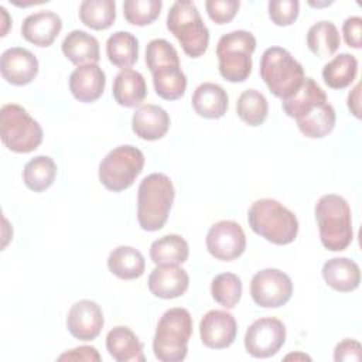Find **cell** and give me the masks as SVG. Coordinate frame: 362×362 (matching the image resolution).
Segmentation results:
<instances>
[{
  "mask_svg": "<svg viewBox=\"0 0 362 362\" xmlns=\"http://www.w3.org/2000/svg\"><path fill=\"white\" fill-rule=\"evenodd\" d=\"M146 64L153 75L154 90L161 99L177 100L184 96L187 76L171 42L164 38L151 40L146 47Z\"/></svg>",
  "mask_w": 362,
  "mask_h": 362,
  "instance_id": "6da1fadb",
  "label": "cell"
},
{
  "mask_svg": "<svg viewBox=\"0 0 362 362\" xmlns=\"http://www.w3.org/2000/svg\"><path fill=\"white\" fill-rule=\"evenodd\" d=\"M175 189L168 175L153 173L144 177L137 189V221L143 230H160L168 219Z\"/></svg>",
  "mask_w": 362,
  "mask_h": 362,
  "instance_id": "7a4b0ae2",
  "label": "cell"
},
{
  "mask_svg": "<svg viewBox=\"0 0 362 362\" xmlns=\"http://www.w3.org/2000/svg\"><path fill=\"white\" fill-rule=\"evenodd\" d=\"M320 240L327 250L342 252L352 239V214L346 199L337 194L322 195L314 208Z\"/></svg>",
  "mask_w": 362,
  "mask_h": 362,
  "instance_id": "3957f363",
  "label": "cell"
},
{
  "mask_svg": "<svg viewBox=\"0 0 362 362\" xmlns=\"http://www.w3.org/2000/svg\"><path fill=\"white\" fill-rule=\"evenodd\" d=\"M247 223L255 233L274 245H288L298 233L294 212L273 198L255 201L247 211Z\"/></svg>",
  "mask_w": 362,
  "mask_h": 362,
  "instance_id": "277c9868",
  "label": "cell"
},
{
  "mask_svg": "<svg viewBox=\"0 0 362 362\" xmlns=\"http://www.w3.org/2000/svg\"><path fill=\"white\" fill-rule=\"evenodd\" d=\"M192 335V317L188 310L174 307L167 310L158 320L153 352L161 362H181L188 354V341Z\"/></svg>",
  "mask_w": 362,
  "mask_h": 362,
  "instance_id": "5b68a950",
  "label": "cell"
},
{
  "mask_svg": "<svg viewBox=\"0 0 362 362\" xmlns=\"http://www.w3.org/2000/svg\"><path fill=\"white\" fill-rule=\"evenodd\" d=\"M259 72L269 90L281 100L293 96L305 79L303 65L281 47H270L262 54Z\"/></svg>",
  "mask_w": 362,
  "mask_h": 362,
  "instance_id": "8992f818",
  "label": "cell"
},
{
  "mask_svg": "<svg viewBox=\"0 0 362 362\" xmlns=\"http://www.w3.org/2000/svg\"><path fill=\"white\" fill-rule=\"evenodd\" d=\"M167 28L188 57L198 58L205 54L209 44V30L192 1L173 3L167 14Z\"/></svg>",
  "mask_w": 362,
  "mask_h": 362,
  "instance_id": "52a82bcc",
  "label": "cell"
},
{
  "mask_svg": "<svg viewBox=\"0 0 362 362\" xmlns=\"http://www.w3.org/2000/svg\"><path fill=\"white\" fill-rule=\"evenodd\" d=\"M256 49V38L245 30L223 34L216 44L219 74L229 82H243L252 72V54Z\"/></svg>",
  "mask_w": 362,
  "mask_h": 362,
  "instance_id": "ba28073f",
  "label": "cell"
},
{
  "mask_svg": "<svg viewBox=\"0 0 362 362\" xmlns=\"http://www.w3.org/2000/svg\"><path fill=\"white\" fill-rule=\"evenodd\" d=\"M40 123L20 105L7 103L0 109V137L3 144L14 153H30L42 143Z\"/></svg>",
  "mask_w": 362,
  "mask_h": 362,
  "instance_id": "9c48e42d",
  "label": "cell"
},
{
  "mask_svg": "<svg viewBox=\"0 0 362 362\" xmlns=\"http://www.w3.org/2000/svg\"><path fill=\"white\" fill-rule=\"evenodd\" d=\"M144 167V154L140 148L123 144L110 150L99 164V181L113 192L127 189Z\"/></svg>",
  "mask_w": 362,
  "mask_h": 362,
  "instance_id": "30bf717a",
  "label": "cell"
},
{
  "mask_svg": "<svg viewBox=\"0 0 362 362\" xmlns=\"http://www.w3.org/2000/svg\"><path fill=\"white\" fill-rule=\"evenodd\" d=\"M293 294V281L279 269H263L250 281V296L263 308H279L284 305Z\"/></svg>",
  "mask_w": 362,
  "mask_h": 362,
  "instance_id": "8fae6325",
  "label": "cell"
},
{
  "mask_svg": "<svg viewBox=\"0 0 362 362\" xmlns=\"http://www.w3.org/2000/svg\"><path fill=\"white\" fill-rule=\"evenodd\" d=\"M286 342V327L274 317H263L250 324L245 334V349L255 358L276 355Z\"/></svg>",
  "mask_w": 362,
  "mask_h": 362,
  "instance_id": "7c38bea8",
  "label": "cell"
},
{
  "mask_svg": "<svg viewBox=\"0 0 362 362\" xmlns=\"http://www.w3.org/2000/svg\"><path fill=\"white\" fill-rule=\"evenodd\" d=\"M206 249L218 260L230 262L238 259L246 249V236L242 226L235 221L214 223L205 238Z\"/></svg>",
  "mask_w": 362,
  "mask_h": 362,
  "instance_id": "4fadbf2b",
  "label": "cell"
},
{
  "mask_svg": "<svg viewBox=\"0 0 362 362\" xmlns=\"http://www.w3.org/2000/svg\"><path fill=\"white\" fill-rule=\"evenodd\" d=\"M238 334L235 317L225 310L208 311L199 322V337L202 344L211 349H225L230 346Z\"/></svg>",
  "mask_w": 362,
  "mask_h": 362,
  "instance_id": "5bb4252c",
  "label": "cell"
},
{
  "mask_svg": "<svg viewBox=\"0 0 362 362\" xmlns=\"http://www.w3.org/2000/svg\"><path fill=\"white\" fill-rule=\"evenodd\" d=\"M103 324L100 305L86 298L76 301L66 315V328L79 341H93L100 334Z\"/></svg>",
  "mask_w": 362,
  "mask_h": 362,
  "instance_id": "9a60e30c",
  "label": "cell"
},
{
  "mask_svg": "<svg viewBox=\"0 0 362 362\" xmlns=\"http://www.w3.org/2000/svg\"><path fill=\"white\" fill-rule=\"evenodd\" d=\"M37 57L23 47L7 48L0 58V72L6 82L24 86L34 81L38 74Z\"/></svg>",
  "mask_w": 362,
  "mask_h": 362,
  "instance_id": "2e32d148",
  "label": "cell"
},
{
  "mask_svg": "<svg viewBox=\"0 0 362 362\" xmlns=\"http://www.w3.org/2000/svg\"><path fill=\"white\" fill-rule=\"evenodd\" d=\"M148 290L153 296L164 300H171L181 297L188 286V273L175 264H161L156 266L147 280Z\"/></svg>",
  "mask_w": 362,
  "mask_h": 362,
  "instance_id": "e0dca14e",
  "label": "cell"
},
{
  "mask_svg": "<svg viewBox=\"0 0 362 362\" xmlns=\"http://www.w3.org/2000/svg\"><path fill=\"white\" fill-rule=\"evenodd\" d=\"M62 30L61 17L49 10L27 16L21 24V35L37 47H49Z\"/></svg>",
  "mask_w": 362,
  "mask_h": 362,
  "instance_id": "ac0fdd59",
  "label": "cell"
},
{
  "mask_svg": "<svg viewBox=\"0 0 362 362\" xmlns=\"http://www.w3.org/2000/svg\"><path fill=\"white\" fill-rule=\"evenodd\" d=\"M105 85L106 75L98 64L79 65L69 76V90L82 103H90L99 99L105 90Z\"/></svg>",
  "mask_w": 362,
  "mask_h": 362,
  "instance_id": "d6986e66",
  "label": "cell"
},
{
  "mask_svg": "<svg viewBox=\"0 0 362 362\" xmlns=\"http://www.w3.org/2000/svg\"><path fill=\"white\" fill-rule=\"evenodd\" d=\"M170 124L171 120L167 110L151 103L137 107L132 117V130L137 137L148 141L164 137Z\"/></svg>",
  "mask_w": 362,
  "mask_h": 362,
  "instance_id": "ffe728a7",
  "label": "cell"
},
{
  "mask_svg": "<svg viewBox=\"0 0 362 362\" xmlns=\"http://www.w3.org/2000/svg\"><path fill=\"white\" fill-rule=\"evenodd\" d=\"M106 349L116 362H144L143 344L137 335L124 325L113 327L106 335Z\"/></svg>",
  "mask_w": 362,
  "mask_h": 362,
  "instance_id": "44dd1931",
  "label": "cell"
},
{
  "mask_svg": "<svg viewBox=\"0 0 362 362\" xmlns=\"http://www.w3.org/2000/svg\"><path fill=\"white\" fill-rule=\"evenodd\" d=\"M191 103L198 116L205 119H219L228 110L229 98L221 85L204 82L195 88Z\"/></svg>",
  "mask_w": 362,
  "mask_h": 362,
  "instance_id": "7402d4cb",
  "label": "cell"
},
{
  "mask_svg": "<svg viewBox=\"0 0 362 362\" xmlns=\"http://www.w3.org/2000/svg\"><path fill=\"white\" fill-rule=\"evenodd\" d=\"M325 283L341 293H349L359 287L361 269L356 262L348 257H332L322 264Z\"/></svg>",
  "mask_w": 362,
  "mask_h": 362,
  "instance_id": "603a6c76",
  "label": "cell"
},
{
  "mask_svg": "<svg viewBox=\"0 0 362 362\" xmlns=\"http://www.w3.org/2000/svg\"><path fill=\"white\" fill-rule=\"evenodd\" d=\"M112 95L120 106L136 107L141 105L147 96V85L144 76L132 68L120 69L115 76Z\"/></svg>",
  "mask_w": 362,
  "mask_h": 362,
  "instance_id": "cb8c5ba5",
  "label": "cell"
},
{
  "mask_svg": "<svg viewBox=\"0 0 362 362\" xmlns=\"http://www.w3.org/2000/svg\"><path fill=\"white\" fill-rule=\"evenodd\" d=\"M64 55L75 65L98 64L100 59L99 41L82 30H72L61 44Z\"/></svg>",
  "mask_w": 362,
  "mask_h": 362,
  "instance_id": "d4e9b609",
  "label": "cell"
},
{
  "mask_svg": "<svg viewBox=\"0 0 362 362\" xmlns=\"http://www.w3.org/2000/svg\"><path fill=\"white\" fill-rule=\"evenodd\" d=\"M325 102L327 95L322 88L313 78H305L293 96L281 100V107L288 117L297 120Z\"/></svg>",
  "mask_w": 362,
  "mask_h": 362,
  "instance_id": "484cf974",
  "label": "cell"
},
{
  "mask_svg": "<svg viewBox=\"0 0 362 362\" xmlns=\"http://www.w3.org/2000/svg\"><path fill=\"white\" fill-rule=\"evenodd\" d=\"M107 267L112 274L122 280H133L143 276L146 260L140 250L133 246H117L107 256Z\"/></svg>",
  "mask_w": 362,
  "mask_h": 362,
  "instance_id": "4316f807",
  "label": "cell"
},
{
  "mask_svg": "<svg viewBox=\"0 0 362 362\" xmlns=\"http://www.w3.org/2000/svg\"><path fill=\"white\" fill-rule=\"evenodd\" d=\"M189 247L187 240L177 233H170L156 239L150 246V257L156 266L182 264L187 262Z\"/></svg>",
  "mask_w": 362,
  "mask_h": 362,
  "instance_id": "83f0119b",
  "label": "cell"
},
{
  "mask_svg": "<svg viewBox=\"0 0 362 362\" xmlns=\"http://www.w3.org/2000/svg\"><path fill=\"white\" fill-rule=\"evenodd\" d=\"M106 55L117 68H129L139 58V41L129 31H116L106 41Z\"/></svg>",
  "mask_w": 362,
  "mask_h": 362,
  "instance_id": "f1b7e54d",
  "label": "cell"
},
{
  "mask_svg": "<svg viewBox=\"0 0 362 362\" xmlns=\"http://www.w3.org/2000/svg\"><path fill=\"white\" fill-rule=\"evenodd\" d=\"M298 130L308 139H322L335 127V110L328 102L314 107L311 112L297 119Z\"/></svg>",
  "mask_w": 362,
  "mask_h": 362,
  "instance_id": "f546056e",
  "label": "cell"
},
{
  "mask_svg": "<svg viewBox=\"0 0 362 362\" xmlns=\"http://www.w3.org/2000/svg\"><path fill=\"white\" fill-rule=\"evenodd\" d=\"M358 74V59L346 52H342L328 61L322 68V79L332 89H344L349 86Z\"/></svg>",
  "mask_w": 362,
  "mask_h": 362,
  "instance_id": "4dcf8cb0",
  "label": "cell"
},
{
  "mask_svg": "<svg viewBox=\"0 0 362 362\" xmlns=\"http://www.w3.org/2000/svg\"><path fill=\"white\" fill-rule=\"evenodd\" d=\"M341 44L338 28L331 21H318L308 28L307 47L318 58L331 57Z\"/></svg>",
  "mask_w": 362,
  "mask_h": 362,
  "instance_id": "1f68e13d",
  "label": "cell"
},
{
  "mask_svg": "<svg viewBox=\"0 0 362 362\" xmlns=\"http://www.w3.org/2000/svg\"><path fill=\"white\" fill-rule=\"evenodd\" d=\"M57 164L48 156H35L23 170V181L25 187L34 192L48 189L57 177Z\"/></svg>",
  "mask_w": 362,
  "mask_h": 362,
  "instance_id": "d6a6232c",
  "label": "cell"
},
{
  "mask_svg": "<svg viewBox=\"0 0 362 362\" xmlns=\"http://www.w3.org/2000/svg\"><path fill=\"white\" fill-rule=\"evenodd\" d=\"M79 18L92 30H106L116 18V3L113 0H83L79 4Z\"/></svg>",
  "mask_w": 362,
  "mask_h": 362,
  "instance_id": "836d02e7",
  "label": "cell"
},
{
  "mask_svg": "<svg viewBox=\"0 0 362 362\" xmlns=\"http://www.w3.org/2000/svg\"><path fill=\"white\" fill-rule=\"evenodd\" d=\"M236 113L246 124L252 127L260 126L269 113L267 99L256 89H246L238 98Z\"/></svg>",
  "mask_w": 362,
  "mask_h": 362,
  "instance_id": "e575fe53",
  "label": "cell"
},
{
  "mask_svg": "<svg viewBox=\"0 0 362 362\" xmlns=\"http://www.w3.org/2000/svg\"><path fill=\"white\" fill-rule=\"evenodd\" d=\"M242 280L235 273L216 274L211 281L212 298L225 308H233L242 297Z\"/></svg>",
  "mask_w": 362,
  "mask_h": 362,
  "instance_id": "d590c367",
  "label": "cell"
},
{
  "mask_svg": "<svg viewBox=\"0 0 362 362\" xmlns=\"http://www.w3.org/2000/svg\"><path fill=\"white\" fill-rule=\"evenodd\" d=\"M161 0H126L123 3V16L127 23L133 25L151 24L161 11Z\"/></svg>",
  "mask_w": 362,
  "mask_h": 362,
  "instance_id": "8d00e7d4",
  "label": "cell"
},
{
  "mask_svg": "<svg viewBox=\"0 0 362 362\" xmlns=\"http://www.w3.org/2000/svg\"><path fill=\"white\" fill-rule=\"evenodd\" d=\"M267 7L270 20L280 27L291 25L300 11V3L297 0H270Z\"/></svg>",
  "mask_w": 362,
  "mask_h": 362,
  "instance_id": "74e56055",
  "label": "cell"
},
{
  "mask_svg": "<svg viewBox=\"0 0 362 362\" xmlns=\"http://www.w3.org/2000/svg\"><path fill=\"white\" fill-rule=\"evenodd\" d=\"M240 7L239 0H206L205 8L215 24H226L233 20Z\"/></svg>",
  "mask_w": 362,
  "mask_h": 362,
  "instance_id": "f35d334b",
  "label": "cell"
},
{
  "mask_svg": "<svg viewBox=\"0 0 362 362\" xmlns=\"http://www.w3.org/2000/svg\"><path fill=\"white\" fill-rule=\"evenodd\" d=\"M362 359V346L359 341L345 338L337 344L334 349V361L337 362H359Z\"/></svg>",
  "mask_w": 362,
  "mask_h": 362,
  "instance_id": "ab89813d",
  "label": "cell"
},
{
  "mask_svg": "<svg viewBox=\"0 0 362 362\" xmlns=\"http://www.w3.org/2000/svg\"><path fill=\"white\" fill-rule=\"evenodd\" d=\"M342 34L346 45L359 49L362 47V18L359 16L348 17L342 24Z\"/></svg>",
  "mask_w": 362,
  "mask_h": 362,
  "instance_id": "60d3db41",
  "label": "cell"
},
{
  "mask_svg": "<svg viewBox=\"0 0 362 362\" xmlns=\"http://www.w3.org/2000/svg\"><path fill=\"white\" fill-rule=\"evenodd\" d=\"M58 361H86V362H100L102 356L95 346L82 345L69 349L58 356Z\"/></svg>",
  "mask_w": 362,
  "mask_h": 362,
  "instance_id": "b9f144b4",
  "label": "cell"
},
{
  "mask_svg": "<svg viewBox=\"0 0 362 362\" xmlns=\"http://www.w3.org/2000/svg\"><path fill=\"white\" fill-rule=\"evenodd\" d=\"M361 85H355V88L348 95V109L355 117H361Z\"/></svg>",
  "mask_w": 362,
  "mask_h": 362,
  "instance_id": "7bdbcfd3",
  "label": "cell"
},
{
  "mask_svg": "<svg viewBox=\"0 0 362 362\" xmlns=\"http://www.w3.org/2000/svg\"><path fill=\"white\" fill-rule=\"evenodd\" d=\"M284 359H307V361H311V358L305 354H301V352H297V354H290L287 355Z\"/></svg>",
  "mask_w": 362,
  "mask_h": 362,
  "instance_id": "ee69618b",
  "label": "cell"
}]
</instances>
